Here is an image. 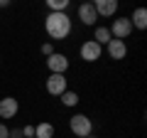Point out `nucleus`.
I'll return each instance as SVG.
<instances>
[{
    "instance_id": "nucleus-1",
    "label": "nucleus",
    "mask_w": 147,
    "mask_h": 138,
    "mask_svg": "<svg viewBox=\"0 0 147 138\" xmlns=\"http://www.w3.org/2000/svg\"><path fill=\"white\" fill-rule=\"evenodd\" d=\"M44 30L52 40H66L71 32V17L66 12H49L44 20Z\"/></svg>"
},
{
    "instance_id": "nucleus-2",
    "label": "nucleus",
    "mask_w": 147,
    "mask_h": 138,
    "mask_svg": "<svg viewBox=\"0 0 147 138\" xmlns=\"http://www.w3.org/2000/svg\"><path fill=\"white\" fill-rule=\"evenodd\" d=\"M69 128H71L74 136H79V138H86L93 133V121H91L86 113H74L71 118H69Z\"/></svg>"
},
{
    "instance_id": "nucleus-3",
    "label": "nucleus",
    "mask_w": 147,
    "mask_h": 138,
    "mask_svg": "<svg viewBox=\"0 0 147 138\" xmlns=\"http://www.w3.org/2000/svg\"><path fill=\"white\" fill-rule=\"evenodd\" d=\"M108 30H110V37L113 40H123L125 42V37L132 35V22H130V17H115Z\"/></svg>"
},
{
    "instance_id": "nucleus-4",
    "label": "nucleus",
    "mask_w": 147,
    "mask_h": 138,
    "mask_svg": "<svg viewBox=\"0 0 147 138\" xmlns=\"http://www.w3.org/2000/svg\"><path fill=\"white\" fill-rule=\"evenodd\" d=\"M44 89L52 96H61L64 91H66V77L64 74H49L47 81H44Z\"/></svg>"
},
{
    "instance_id": "nucleus-5",
    "label": "nucleus",
    "mask_w": 147,
    "mask_h": 138,
    "mask_svg": "<svg viewBox=\"0 0 147 138\" xmlns=\"http://www.w3.org/2000/svg\"><path fill=\"white\" fill-rule=\"evenodd\" d=\"M47 69H49V74H64V72L69 69L66 54H61V52L49 54V57H47Z\"/></svg>"
},
{
    "instance_id": "nucleus-6",
    "label": "nucleus",
    "mask_w": 147,
    "mask_h": 138,
    "mask_svg": "<svg viewBox=\"0 0 147 138\" xmlns=\"http://www.w3.org/2000/svg\"><path fill=\"white\" fill-rule=\"evenodd\" d=\"M79 52H81V59H84V62H98L100 54H103V47H100L98 42H93V40H86Z\"/></svg>"
},
{
    "instance_id": "nucleus-7",
    "label": "nucleus",
    "mask_w": 147,
    "mask_h": 138,
    "mask_svg": "<svg viewBox=\"0 0 147 138\" xmlns=\"http://www.w3.org/2000/svg\"><path fill=\"white\" fill-rule=\"evenodd\" d=\"M17 113H20V101L15 96L0 99V118H15Z\"/></svg>"
},
{
    "instance_id": "nucleus-8",
    "label": "nucleus",
    "mask_w": 147,
    "mask_h": 138,
    "mask_svg": "<svg viewBox=\"0 0 147 138\" xmlns=\"http://www.w3.org/2000/svg\"><path fill=\"white\" fill-rule=\"evenodd\" d=\"M93 8L98 17H113L118 12V0H96Z\"/></svg>"
},
{
    "instance_id": "nucleus-9",
    "label": "nucleus",
    "mask_w": 147,
    "mask_h": 138,
    "mask_svg": "<svg viewBox=\"0 0 147 138\" xmlns=\"http://www.w3.org/2000/svg\"><path fill=\"white\" fill-rule=\"evenodd\" d=\"M105 52H108L110 59H125V54H127V44L123 42V40H110V42L105 44Z\"/></svg>"
},
{
    "instance_id": "nucleus-10",
    "label": "nucleus",
    "mask_w": 147,
    "mask_h": 138,
    "mask_svg": "<svg viewBox=\"0 0 147 138\" xmlns=\"http://www.w3.org/2000/svg\"><path fill=\"white\" fill-rule=\"evenodd\" d=\"M79 20L84 22V25H93L96 20H98V15H96V8H93V3H81L79 5Z\"/></svg>"
},
{
    "instance_id": "nucleus-11",
    "label": "nucleus",
    "mask_w": 147,
    "mask_h": 138,
    "mask_svg": "<svg viewBox=\"0 0 147 138\" xmlns=\"http://www.w3.org/2000/svg\"><path fill=\"white\" fill-rule=\"evenodd\" d=\"M34 138H54V123L42 121L34 126Z\"/></svg>"
},
{
    "instance_id": "nucleus-12",
    "label": "nucleus",
    "mask_w": 147,
    "mask_h": 138,
    "mask_svg": "<svg viewBox=\"0 0 147 138\" xmlns=\"http://www.w3.org/2000/svg\"><path fill=\"white\" fill-rule=\"evenodd\" d=\"M130 22H132V27H137V30H145L147 27V10L145 8H137V10L132 12Z\"/></svg>"
},
{
    "instance_id": "nucleus-13",
    "label": "nucleus",
    "mask_w": 147,
    "mask_h": 138,
    "mask_svg": "<svg viewBox=\"0 0 147 138\" xmlns=\"http://www.w3.org/2000/svg\"><path fill=\"white\" fill-rule=\"evenodd\" d=\"M110 40H113V37H110V30H108V27H103V25L96 27V32H93V42H98L100 47H105Z\"/></svg>"
},
{
    "instance_id": "nucleus-14",
    "label": "nucleus",
    "mask_w": 147,
    "mask_h": 138,
    "mask_svg": "<svg viewBox=\"0 0 147 138\" xmlns=\"http://www.w3.org/2000/svg\"><path fill=\"white\" fill-rule=\"evenodd\" d=\"M47 8H49V12H66L69 0H47Z\"/></svg>"
},
{
    "instance_id": "nucleus-15",
    "label": "nucleus",
    "mask_w": 147,
    "mask_h": 138,
    "mask_svg": "<svg viewBox=\"0 0 147 138\" xmlns=\"http://www.w3.org/2000/svg\"><path fill=\"white\" fill-rule=\"evenodd\" d=\"M61 104H64V106H76V104H79V94L66 89V91L61 94Z\"/></svg>"
},
{
    "instance_id": "nucleus-16",
    "label": "nucleus",
    "mask_w": 147,
    "mask_h": 138,
    "mask_svg": "<svg viewBox=\"0 0 147 138\" xmlns=\"http://www.w3.org/2000/svg\"><path fill=\"white\" fill-rule=\"evenodd\" d=\"M39 49H42V54H44V57H49V54H54V47H52V42H44V44H42Z\"/></svg>"
},
{
    "instance_id": "nucleus-17",
    "label": "nucleus",
    "mask_w": 147,
    "mask_h": 138,
    "mask_svg": "<svg viewBox=\"0 0 147 138\" xmlns=\"http://www.w3.org/2000/svg\"><path fill=\"white\" fill-rule=\"evenodd\" d=\"M22 136L25 138H34V126H25L22 128Z\"/></svg>"
},
{
    "instance_id": "nucleus-18",
    "label": "nucleus",
    "mask_w": 147,
    "mask_h": 138,
    "mask_svg": "<svg viewBox=\"0 0 147 138\" xmlns=\"http://www.w3.org/2000/svg\"><path fill=\"white\" fill-rule=\"evenodd\" d=\"M7 138H25V136H22V128H10Z\"/></svg>"
},
{
    "instance_id": "nucleus-19",
    "label": "nucleus",
    "mask_w": 147,
    "mask_h": 138,
    "mask_svg": "<svg viewBox=\"0 0 147 138\" xmlns=\"http://www.w3.org/2000/svg\"><path fill=\"white\" fill-rule=\"evenodd\" d=\"M7 133H10V128L5 123H0V138H7Z\"/></svg>"
},
{
    "instance_id": "nucleus-20",
    "label": "nucleus",
    "mask_w": 147,
    "mask_h": 138,
    "mask_svg": "<svg viewBox=\"0 0 147 138\" xmlns=\"http://www.w3.org/2000/svg\"><path fill=\"white\" fill-rule=\"evenodd\" d=\"M0 8H7V0H0Z\"/></svg>"
},
{
    "instance_id": "nucleus-21",
    "label": "nucleus",
    "mask_w": 147,
    "mask_h": 138,
    "mask_svg": "<svg viewBox=\"0 0 147 138\" xmlns=\"http://www.w3.org/2000/svg\"><path fill=\"white\" fill-rule=\"evenodd\" d=\"M86 138H96V136H93V133H91V136H86Z\"/></svg>"
}]
</instances>
